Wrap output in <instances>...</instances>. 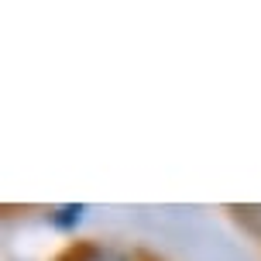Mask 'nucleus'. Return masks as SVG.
I'll return each instance as SVG.
<instances>
[{
    "instance_id": "obj_1",
    "label": "nucleus",
    "mask_w": 261,
    "mask_h": 261,
    "mask_svg": "<svg viewBox=\"0 0 261 261\" xmlns=\"http://www.w3.org/2000/svg\"><path fill=\"white\" fill-rule=\"evenodd\" d=\"M83 213H86V206H83V203H65V206L55 210L48 220H52L55 230H72V227L83 220Z\"/></svg>"
},
{
    "instance_id": "obj_2",
    "label": "nucleus",
    "mask_w": 261,
    "mask_h": 261,
    "mask_svg": "<svg viewBox=\"0 0 261 261\" xmlns=\"http://www.w3.org/2000/svg\"><path fill=\"white\" fill-rule=\"evenodd\" d=\"M72 261H127V258L110 248H100V244H83L72 251Z\"/></svg>"
}]
</instances>
